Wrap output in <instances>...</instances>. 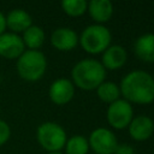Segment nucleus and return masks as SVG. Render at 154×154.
Returning <instances> with one entry per match:
<instances>
[{"instance_id": "nucleus-13", "label": "nucleus", "mask_w": 154, "mask_h": 154, "mask_svg": "<svg viewBox=\"0 0 154 154\" xmlns=\"http://www.w3.org/2000/svg\"><path fill=\"white\" fill-rule=\"evenodd\" d=\"M32 25L31 16L22 8H16L8 12L6 16V28L11 30V32H24L29 26Z\"/></svg>"}, {"instance_id": "nucleus-18", "label": "nucleus", "mask_w": 154, "mask_h": 154, "mask_svg": "<svg viewBox=\"0 0 154 154\" xmlns=\"http://www.w3.org/2000/svg\"><path fill=\"white\" fill-rule=\"evenodd\" d=\"M89 143L88 140L81 135H75L70 137L65 143L66 154H88Z\"/></svg>"}, {"instance_id": "nucleus-21", "label": "nucleus", "mask_w": 154, "mask_h": 154, "mask_svg": "<svg viewBox=\"0 0 154 154\" xmlns=\"http://www.w3.org/2000/svg\"><path fill=\"white\" fill-rule=\"evenodd\" d=\"M114 154H134V148L126 143L118 144L114 150Z\"/></svg>"}, {"instance_id": "nucleus-14", "label": "nucleus", "mask_w": 154, "mask_h": 154, "mask_svg": "<svg viewBox=\"0 0 154 154\" xmlns=\"http://www.w3.org/2000/svg\"><path fill=\"white\" fill-rule=\"evenodd\" d=\"M87 8L96 23L108 22L113 14V5L109 0H91Z\"/></svg>"}, {"instance_id": "nucleus-7", "label": "nucleus", "mask_w": 154, "mask_h": 154, "mask_svg": "<svg viewBox=\"0 0 154 154\" xmlns=\"http://www.w3.org/2000/svg\"><path fill=\"white\" fill-rule=\"evenodd\" d=\"M88 143L96 154H114L118 146L116 135L106 128H97L93 130Z\"/></svg>"}, {"instance_id": "nucleus-16", "label": "nucleus", "mask_w": 154, "mask_h": 154, "mask_svg": "<svg viewBox=\"0 0 154 154\" xmlns=\"http://www.w3.org/2000/svg\"><path fill=\"white\" fill-rule=\"evenodd\" d=\"M23 43L30 51H38L45 42V32L38 25H31L23 32Z\"/></svg>"}, {"instance_id": "nucleus-15", "label": "nucleus", "mask_w": 154, "mask_h": 154, "mask_svg": "<svg viewBox=\"0 0 154 154\" xmlns=\"http://www.w3.org/2000/svg\"><path fill=\"white\" fill-rule=\"evenodd\" d=\"M135 54L138 59L147 63L154 61V34L141 35L134 45Z\"/></svg>"}, {"instance_id": "nucleus-17", "label": "nucleus", "mask_w": 154, "mask_h": 154, "mask_svg": "<svg viewBox=\"0 0 154 154\" xmlns=\"http://www.w3.org/2000/svg\"><path fill=\"white\" fill-rule=\"evenodd\" d=\"M96 94L99 96V99L103 102L107 103H112L114 101H117L119 99L120 95V89L119 87L113 83V82H108V81H103L97 88H96Z\"/></svg>"}, {"instance_id": "nucleus-1", "label": "nucleus", "mask_w": 154, "mask_h": 154, "mask_svg": "<svg viewBox=\"0 0 154 154\" xmlns=\"http://www.w3.org/2000/svg\"><path fill=\"white\" fill-rule=\"evenodd\" d=\"M119 89L128 102L147 105L154 101V78L146 71L135 70L125 75Z\"/></svg>"}, {"instance_id": "nucleus-10", "label": "nucleus", "mask_w": 154, "mask_h": 154, "mask_svg": "<svg viewBox=\"0 0 154 154\" xmlns=\"http://www.w3.org/2000/svg\"><path fill=\"white\" fill-rule=\"evenodd\" d=\"M154 132V122L148 116H137L129 124V134L135 141H146Z\"/></svg>"}, {"instance_id": "nucleus-9", "label": "nucleus", "mask_w": 154, "mask_h": 154, "mask_svg": "<svg viewBox=\"0 0 154 154\" xmlns=\"http://www.w3.org/2000/svg\"><path fill=\"white\" fill-rule=\"evenodd\" d=\"M22 37L14 32H4L0 35V55L6 59H18L24 52Z\"/></svg>"}, {"instance_id": "nucleus-11", "label": "nucleus", "mask_w": 154, "mask_h": 154, "mask_svg": "<svg viewBox=\"0 0 154 154\" xmlns=\"http://www.w3.org/2000/svg\"><path fill=\"white\" fill-rule=\"evenodd\" d=\"M51 43L58 51H71L77 46L78 36L70 28H58L51 35Z\"/></svg>"}, {"instance_id": "nucleus-5", "label": "nucleus", "mask_w": 154, "mask_h": 154, "mask_svg": "<svg viewBox=\"0 0 154 154\" xmlns=\"http://www.w3.org/2000/svg\"><path fill=\"white\" fill-rule=\"evenodd\" d=\"M36 138L40 146L48 153H57L65 147L67 141L65 130L54 122L42 123L36 131Z\"/></svg>"}, {"instance_id": "nucleus-19", "label": "nucleus", "mask_w": 154, "mask_h": 154, "mask_svg": "<svg viewBox=\"0 0 154 154\" xmlns=\"http://www.w3.org/2000/svg\"><path fill=\"white\" fill-rule=\"evenodd\" d=\"M88 4L85 0H64L61 2L63 11L70 17H79L87 11Z\"/></svg>"}, {"instance_id": "nucleus-23", "label": "nucleus", "mask_w": 154, "mask_h": 154, "mask_svg": "<svg viewBox=\"0 0 154 154\" xmlns=\"http://www.w3.org/2000/svg\"><path fill=\"white\" fill-rule=\"evenodd\" d=\"M48 154H61V153H59V152H57V153H48Z\"/></svg>"}, {"instance_id": "nucleus-12", "label": "nucleus", "mask_w": 154, "mask_h": 154, "mask_svg": "<svg viewBox=\"0 0 154 154\" xmlns=\"http://www.w3.org/2000/svg\"><path fill=\"white\" fill-rule=\"evenodd\" d=\"M128 54L126 51L120 45H113L109 46L103 53L101 58L102 66L108 70H117L123 67V65L126 63Z\"/></svg>"}, {"instance_id": "nucleus-20", "label": "nucleus", "mask_w": 154, "mask_h": 154, "mask_svg": "<svg viewBox=\"0 0 154 154\" xmlns=\"http://www.w3.org/2000/svg\"><path fill=\"white\" fill-rule=\"evenodd\" d=\"M10 136H11V129L8 124L0 119V147L8 141Z\"/></svg>"}, {"instance_id": "nucleus-4", "label": "nucleus", "mask_w": 154, "mask_h": 154, "mask_svg": "<svg viewBox=\"0 0 154 154\" xmlns=\"http://www.w3.org/2000/svg\"><path fill=\"white\" fill-rule=\"evenodd\" d=\"M111 38V32L106 26L101 24H93L82 31L78 37V42L87 53L97 54L103 53L109 47Z\"/></svg>"}, {"instance_id": "nucleus-22", "label": "nucleus", "mask_w": 154, "mask_h": 154, "mask_svg": "<svg viewBox=\"0 0 154 154\" xmlns=\"http://www.w3.org/2000/svg\"><path fill=\"white\" fill-rule=\"evenodd\" d=\"M6 30V17L5 14L0 11V35H2Z\"/></svg>"}, {"instance_id": "nucleus-2", "label": "nucleus", "mask_w": 154, "mask_h": 154, "mask_svg": "<svg viewBox=\"0 0 154 154\" xmlns=\"http://www.w3.org/2000/svg\"><path fill=\"white\" fill-rule=\"evenodd\" d=\"M71 76L73 85H77L82 90H93L105 81L106 70L95 59H83L73 66Z\"/></svg>"}, {"instance_id": "nucleus-8", "label": "nucleus", "mask_w": 154, "mask_h": 154, "mask_svg": "<svg viewBox=\"0 0 154 154\" xmlns=\"http://www.w3.org/2000/svg\"><path fill=\"white\" fill-rule=\"evenodd\" d=\"M75 95V85L67 78L55 79L48 90V96L51 101L55 105H65L72 100Z\"/></svg>"}, {"instance_id": "nucleus-3", "label": "nucleus", "mask_w": 154, "mask_h": 154, "mask_svg": "<svg viewBox=\"0 0 154 154\" xmlns=\"http://www.w3.org/2000/svg\"><path fill=\"white\" fill-rule=\"evenodd\" d=\"M46 69L47 59L40 51H24L17 59V72L24 81H38L45 75Z\"/></svg>"}, {"instance_id": "nucleus-6", "label": "nucleus", "mask_w": 154, "mask_h": 154, "mask_svg": "<svg viewBox=\"0 0 154 154\" xmlns=\"http://www.w3.org/2000/svg\"><path fill=\"white\" fill-rule=\"evenodd\" d=\"M134 116V109L130 102H128L124 99H118L117 101L109 103L106 117L108 124L118 130L125 129L129 126L130 122L132 120Z\"/></svg>"}]
</instances>
